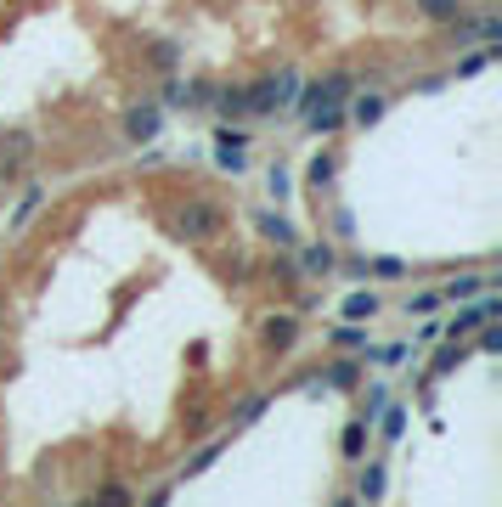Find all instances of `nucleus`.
Wrapping results in <instances>:
<instances>
[{
  "mask_svg": "<svg viewBox=\"0 0 502 507\" xmlns=\"http://www.w3.org/2000/svg\"><path fill=\"white\" fill-rule=\"evenodd\" d=\"M418 12L429 23H458L463 18V0H418Z\"/></svg>",
  "mask_w": 502,
  "mask_h": 507,
  "instance_id": "obj_11",
  "label": "nucleus"
},
{
  "mask_svg": "<svg viewBox=\"0 0 502 507\" xmlns=\"http://www.w3.org/2000/svg\"><path fill=\"white\" fill-rule=\"evenodd\" d=\"M463 356H468L463 344H446V350H440V356H435V373H452V366H458Z\"/></svg>",
  "mask_w": 502,
  "mask_h": 507,
  "instance_id": "obj_23",
  "label": "nucleus"
},
{
  "mask_svg": "<svg viewBox=\"0 0 502 507\" xmlns=\"http://www.w3.org/2000/svg\"><path fill=\"white\" fill-rule=\"evenodd\" d=\"M384 119V96H361L356 102V125H378Z\"/></svg>",
  "mask_w": 502,
  "mask_h": 507,
  "instance_id": "obj_19",
  "label": "nucleus"
},
{
  "mask_svg": "<svg viewBox=\"0 0 502 507\" xmlns=\"http://www.w3.org/2000/svg\"><path fill=\"white\" fill-rule=\"evenodd\" d=\"M220 113L226 119H243V113H249V96H243V90H220Z\"/></svg>",
  "mask_w": 502,
  "mask_h": 507,
  "instance_id": "obj_20",
  "label": "nucleus"
},
{
  "mask_svg": "<svg viewBox=\"0 0 502 507\" xmlns=\"http://www.w3.org/2000/svg\"><path fill=\"white\" fill-rule=\"evenodd\" d=\"M350 85H356V73H328V80H316L305 96H299V113H311V107H333V102H344L350 96Z\"/></svg>",
  "mask_w": 502,
  "mask_h": 507,
  "instance_id": "obj_2",
  "label": "nucleus"
},
{
  "mask_svg": "<svg viewBox=\"0 0 502 507\" xmlns=\"http://www.w3.org/2000/svg\"><path fill=\"white\" fill-rule=\"evenodd\" d=\"M497 57H502V51H497V40H485V51H475V57H468V63L458 68V80H475V73H480L485 63H497Z\"/></svg>",
  "mask_w": 502,
  "mask_h": 507,
  "instance_id": "obj_15",
  "label": "nucleus"
},
{
  "mask_svg": "<svg viewBox=\"0 0 502 507\" xmlns=\"http://www.w3.org/2000/svg\"><path fill=\"white\" fill-rule=\"evenodd\" d=\"M378 316V294H350L344 299V321H373Z\"/></svg>",
  "mask_w": 502,
  "mask_h": 507,
  "instance_id": "obj_14",
  "label": "nucleus"
},
{
  "mask_svg": "<svg viewBox=\"0 0 502 507\" xmlns=\"http://www.w3.org/2000/svg\"><path fill=\"white\" fill-rule=\"evenodd\" d=\"M361 445H367V423H350L344 428V457H361Z\"/></svg>",
  "mask_w": 502,
  "mask_h": 507,
  "instance_id": "obj_22",
  "label": "nucleus"
},
{
  "mask_svg": "<svg viewBox=\"0 0 502 507\" xmlns=\"http://www.w3.org/2000/svg\"><path fill=\"white\" fill-rule=\"evenodd\" d=\"M305 119H311V130H316V135H333V130L344 125V107H339V102H333V107H311Z\"/></svg>",
  "mask_w": 502,
  "mask_h": 507,
  "instance_id": "obj_12",
  "label": "nucleus"
},
{
  "mask_svg": "<svg viewBox=\"0 0 502 507\" xmlns=\"http://www.w3.org/2000/svg\"><path fill=\"white\" fill-rule=\"evenodd\" d=\"M333 344H344V350H356V344H367V333H361V327H339V333H333Z\"/></svg>",
  "mask_w": 502,
  "mask_h": 507,
  "instance_id": "obj_25",
  "label": "nucleus"
},
{
  "mask_svg": "<svg viewBox=\"0 0 502 507\" xmlns=\"http://www.w3.org/2000/svg\"><path fill=\"white\" fill-rule=\"evenodd\" d=\"M333 169H339V164H333L328 152H316V158H311V187H328V181H333Z\"/></svg>",
  "mask_w": 502,
  "mask_h": 507,
  "instance_id": "obj_21",
  "label": "nucleus"
},
{
  "mask_svg": "<svg viewBox=\"0 0 502 507\" xmlns=\"http://www.w3.org/2000/svg\"><path fill=\"white\" fill-rule=\"evenodd\" d=\"M260 232H266L271 242H282V249H294V242H299V232L282 220V214H260Z\"/></svg>",
  "mask_w": 502,
  "mask_h": 507,
  "instance_id": "obj_13",
  "label": "nucleus"
},
{
  "mask_svg": "<svg viewBox=\"0 0 502 507\" xmlns=\"http://www.w3.org/2000/svg\"><path fill=\"white\" fill-rule=\"evenodd\" d=\"M401 428H406V411H395V406H390V418H384V434H390V440H401Z\"/></svg>",
  "mask_w": 502,
  "mask_h": 507,
  "instance_id": "obj_26",
  "label": "nucleus"
},
{
  "mask_svg": "<svg viewBox=\"0 0 502 507\" xmlns=\"http://www.w3.org/2000/svg\"><path fill=\"white\" fill-rule=\"evenodd\" d=\"M249 96V113H271L277 102H288V90H282V80H260L254 90H243Z\"/></svg>",
  "mask_w": 502,
  "mask_h": 507,
  "instance_id": "obj_7",
  "label": "nucleus"
},
{
  "mask_svg": "<svg viewBox=\"0 0 502 507\" xmlns=\"http://www.w3.org/2000/svg\"><path fill=\"white\" fill-rule=\"evenodd\" d=\"M384 485H390V480H384V468L373 463L367 473H361V502H378V496H384Z\"/></svg>",
  "mask_w": 502,
  "mask_h": 507,
  "instance_id": "obj_17",
  "label": "nucleus"
},
{
  "mask_svg": "<svg viewBox=\"0 0 502 507\" xmlns=\"http://www.w3.org/2000/svg\"><path fill=\"white\" fill-rule=\"evenodd\" d=\"M497 276H458V282L446 288V299H468V294H480V288H491Z\"/></svg>",
  "mask_w": 502,
  "mask_h": 507,
  "instance_id": "obj_16",
  "label": "nucleus"
},
{
  "mask_svg": "<svg viewBox=\"0 0 502 507\" xmlns=\"http://www.w3.org/2000/svg\"><path fill=\"white\" fill-rule=\"evenodd\" d=\"M164 102H170V107H204V102H209V80H187V85H164Z\"/></svg>",
  "mask_w": 502,
  "mask_h": 507,
  "instance_id": "obj_6",
  "label": "nucleus"
},
{
  "mask_svg": "<svg viewBox=\"0 0 502 507\" xmlns=\"http://www.w3.org/2000/svg\"><path fill=\"white\" fill-rule=\"evenodd\" d=\"M28 158H35V142H28L23 130L0 135V181H18L23 169H28Z\"/></svg>",
  "mask_w": 502,
  "mask_h": 507,
  "instance_id": "obj_3",
  "label": "nucleus"
},
{
  "mask_svg": "<svg viewBox=\"0 0 502 507\" xmlns=\"http://www.w3.org/2000/svg\"><path fill=\"white\" fill-rule=\"evenodd\" d=\"M333 265H339V254H333L328 242H311V249L299 254V271H305V276H328Z\"/></svg>",
  "mask_w": 502,
  "mask_h": 507,
  "instance_id": "obj_9",
  "label": "nucleus"
},
{
  "mask_svg": "<svg viewBox=\"0 0 502 507\" xmlns=\"http://www.w3.org/2000/svg\"><path fill=\"white\" fill-rule=\"evenodd\" d=\"M125 130H130V142H153L158 135V107H130Z\"/></svg>",
  "mask_w": 502,
  "mask_h": 507,
  "instance_id": "obj_8",
  "label": "nucleus"
},
{
  "mask_svg": "<svg viewBox=\"0 0 502 507\" xmlns=\"http://www.w3.org/2000/svg\"><path fill=\"white\" fill-rule=\"evenodd\" d=\"M97 502H108V507H125V502H130V490H125V485H102V490H97Z\"/></svg>",
  "mask_w": 502,
  "mask_h": 507,
  "instance_id": "obj_24",
  "label": "nucleus"
},
{
  "mask_svg": "<svg viewBox=\"0 0 502 507\" xmlns=\"http://www.w3.org/2000/svg\"><path fill=\"white\" fill-rule=\"evenodd\" d=\"M361 366H367V361H339V366L328 373V383H333V389H350V383L361 378Z\"/></svg>",
  "mask_w": 502,
  "mask_h": 507,
  "instance_id": "obj_18",
  "label": "nucleus"
},
{
  "mask_svg": "<svg viewBox=\"0 0 502 507\" xmlns=\"http://www.w3.org/2000/svg\"><path fill=\"white\" fill-rule=\"evenodd\" d=\"M497 311H502V299H497V294H485V304H468V311H458L452 333H475V327H485V321H497Z\"/></svg>",
  "mask_w": 502,
  "mask_h": 507,
  "instance_id": "obj_5",
  "label": "nucleus"
},
{
  "mask_svg": "<svg viewBox=\"0 0 502 507\" xmlns=\"http://www.w3.org/2000/svg\"><path fill=\"white\" fill-rule=\"evenodd\" d=\"M294 338H299V316H266V327H260L266 350H288Z\"/></svg>",
  "mask_w": 502,
  "mask_h": 507,
  "instance_id": "obj_4",
  "label": "nucleus"
},
{
  "mask_svg": "<svg viewBox=\"0 0 502 507\" xmlns=\"http://www.w3.org/2000/svg\"><path fill=\"white\" fill-rule=\"evenodd\" d=\"M243 142H249V135L243 130H220V147H215V158H220V169H243Z\"/></svg>",
  "mask_w": 502,
  "mask_h": 507,
  "instance_id": "obj_10",
  "label": "nucleus"
},
{
  "mask_svg": "<svg viewBox=\"0 0 502 507\" xmlns=\"http://www.w3.org/2000/svg\"><path fill=\"white\" fill-rule=\"evenodd\" d=\"M175 232L187 237V242H209V237L226 232V214H220L215 204H204V197H192V204L175 214Z\"/></svg>",
  "mask_w": 502,
  "mask_h": 507,
  "instance_id": "obj_1",
  "label": "nucleus"
}]
</instances>
